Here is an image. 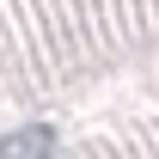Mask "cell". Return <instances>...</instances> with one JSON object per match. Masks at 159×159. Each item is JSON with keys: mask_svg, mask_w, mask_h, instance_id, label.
<instances>
[{"mask_svg": "<svg viewBox=\"0 0 159 159\" xmlns=\"http://www.w3.org/2000/svg\"><path fill=\"white\" fill-rule=\"evenodd\" d=\"M49 153H55V129L49 122L19 129V135H6V147H0V159H49Z\"/></svg>", "mask_w": 159, "mask_h": 159, "instance_id": "6da1fadb", "label": "cell"}]
</instances>
